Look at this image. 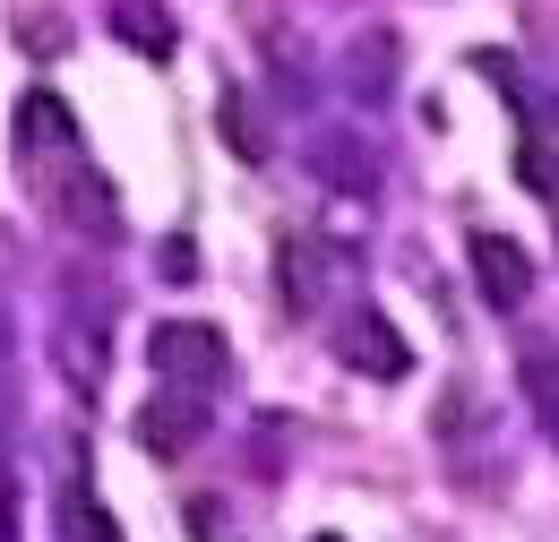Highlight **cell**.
I'll use <instances>...</instances> for the list:
<instances>
[{
  "mask_svg": "<svg viewBox=\"0 0 559 542\" xmlns=\"http://www.w3.org/2000/svg\"><path fill=\"white\" fill-rule=\"evenodd\" d=\"M146 353H155V370H164V379H181V388H215V379L233 370L224 337H215V328H199V319H164Z\"/></svg>",
  "mask_w": 559,
  "mask_h": 542,
  "instance_id": "cell-1",
  "label": "cell"
},
{
  "mask_svg": "<svg viewBox=\"0 0 559 542\" xmlns=\"http://www.w3.org/2000/svg\"><path fill=\"white\" fill-rule=\"evenodd\" d=\"M301 164H310L328 190H345V199H370V190H379V155H370L361 130H319L301 146Z\"/></svg>",
  "mask_w": 559,
  "mask_h": 542,
  "instance_id": "cell-2",
  "label": "cell"
},
{
  "mask_svg": "<svg viewBox=\"0 0 559 542\" xmlns=\"http://www.w3.org/2000/svg\"><path fill=\"white\" fill-rule=\"evenodd\" d=\"M465 259H474V284H483L490 310H516V302L534 293V268H525V250H516V241H499V233H474V241H465Z\"/></svg>",
  "mask_w": 559,
  "mask_h": 542,
  "instance_id": "cell-3",
  "label": "cell"
},
{
  "mask_svg": "<svg viewBox=\"0 0 559 542\" xmlns=\"http://www.w3.org/2000/svg\"><path fill=\"white\" fill-rule=\"evenodd\" d=\"M345 362L353 370H379V379H405V344H396L388 319H353L345 328Z\"/></svg>",
  "mask_w": 559,
  "mask_h": 542,
  "instance_id": "cell-4",
  "label": "cell"
},
{
  "mask_svg": "<svg viewBox=\"0 0 559 542\" xmlns=\"http://www.w3.org/2000/svg\"><path fill=\"white\" fill-rule=\"evenodd\" d=\"M199 431H207V413H199V405H181V397H164V405L139 422V439L155 448V457H181V448H199Z\"/></svg>",
  "mask_w": 559,
  "mask_h": 542,
  "instance_id": "cell-5",
  "label": "cell"
},
{
  "mask_svg": "<svg viewBox=\"0 0 559 542\" xmlns=\"http://www.w3.org/2000/svg\"><path fill=\"white\" fill-rule=\"evenodd\" d=\"M112 35H130L146 61H164V52H173V17H164L155 0H112Z\"/></svg>",
  "mask_w": 559,
  "mask_h": 542,
  "instance_id": "cell-6",
  "label": "cell"
},
{
  "mask_svg": "<svg viewBox=\"0 0 559 542\" xmlns=\"http://www.w3.org/2000/svg\"><path fill=\"white\" fill-rule=\"evenodd\" d=\"M525 397L543 405V431L559 439V362L551 353H525Z\"/></svg>",
  "mask_w": 559,
  "mask_h": 542,
  "instance_id": "cell-7",
  "label": "cell"
},
{
  "mask_svg": "<svg viewBox=\"0 0 559 542\" xmlns=\"http://www.w3.org/2000/svg\"><path fill=\"white\" fill-rule=\"evenodd\" d=\"M224 138H233V155H241V164H259V155H267V130L250 121V104H241V95H224Z\"/></svg>",
  "mask_w": 559,
  "mask_h": 542,
  "instance_id": "cell-8",
  "label": "cell"
},
{
  "mask_svg": "<svg viewBox=\"0 0 559 542\" xmlns=\"http://www.w3.org/2000/svg\"><path fill=\"white\" fill-rule=\"evenodd\" d=\"M319 542H336V534H319Z\"/></svg>",
  "mask_w": 559,
  "mask_h": 542,
  "instance_id": "cell-9",
  "label": "cell"
}]
</instances>
